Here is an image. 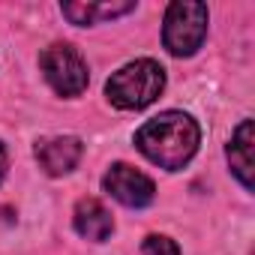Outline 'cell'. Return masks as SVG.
<instances>
[{
	"instance_id": "cell-1",
	"label": "cell",
	"mask_w": 255,
	"mask_h": 255,
	"mask_svg": "<svg viewBox=\"0 0 255 255\" xmlns=\"http://www.w3.org/2000/svg\"><path fill=\"white\" fill-rule=\"evenodd\" d=\"M198 141H201L198 123L183 111H165V114L147 120L135 132L138 150L165 171L183 168L195 156Z\"/></svg>"
},
{
	"instance_id": "cell-2",
	"label": "cell",
	"mask_w": 255,
	"mask_h": 255,
	"mask_svg": "<svg viewBox=\"0 0 255 255\" xmlns=\"http://www.w3.org/2000/svg\"><path fill=\"white\" fill-rule=\"evenodd\" d=\"M165 87V69L156 60H135V63H126L123 69H117L108 84L105 93L111 99V105L117 108H144L150 105Z\"/></svg>"
},
{
	"instance_id": "cell-3",
	"label": "cell",
	"mask_w": 255,
	"mask_h": 255,
	"mask_svg": "<svg viewBox=\"0 0 255 255\" xmlns=\"http://www.w3.org/2000/svg\"><path fill=\"white\" fill-rule=\"evenodd\" d=\"M207 36V6L195 0H177L165 12L162 42L174 57H189Z\"/></svg>"
},
{
	"instance_id": "cell-4",
	"label": "cell",
	"mask_w": 255,
	"mask_h": 255,
	"mask_svg": "<svg viewBox=\"0 0 255 255\" xmlns=\"http://www.w3.org/2000/svg\"><path fill=\"white\" fill-rule=\"evenodd\" d=\"M39 66L48 78V84L60 96H78L87 87V63L72 45H51L42 51Z\"/></svg>"
},
{
	"instance_id": "cell-5",
	"label": "cell",
	"mask_w": 255,
	"mask_h": 255,
	"mask_svg": "<svg viewBox=\"0 0 255 255\" xmlns=\"http://www.w3.org/2000/svg\"><path fill=\"white\" fill-rule=\"evenodd\" d=\"M102 183H105L108 195H114L126 207H147L153 201V192H156L153 189V180L147 174H141L132 165H123V162L111 165Z\"/></svg>"
},
{
	"instance_id": "cell-6",
	"label": "cell",
	"mask_w": 255,
	"mask_h": 255,
	"mask_svg": "<svg viewBox=\"0 0 255 255\" xmlns=\"http://www.w3.org/2000/svg\"><path fill=\"white\" fill-rule=\"evenodd\" d=\"M81 153H84V147H81V141L72 138V135L45 138V141L36 144V159H39V165H42L48 174H54V177H57V174H69V171L78 165Z\"/></svg>"
},
{
	"instance_id": "cell-7",
	"label": "cell",
	"mask_w": 255,
	"mask_h": 255,
	"mask_svg": "<svg viewBox=\"0 0 255 255\" xmlns=\"http://www.w3.org/2000/svg\"><path fill=\"white\" fill-rule=\"evenodd\" d=\"M75 231H78L81 237H87V240L102 243V240L111 237L114 219H111V213L105 210L102 201H96V198H81V201L75 204Z\"/></svg>"
},
{
	"instance_id": "cell-8",
	"label": "cell",
	"mask_w": 255,
	"mask_h": 255,
	"mask_svg": "<svg viewBox=\"0 0 255 255\" xmlns=\"http://www.w3.org/2000/svg\"><path fill=\"white\" fill-rule=\"evenodd\" d=\"M228 162L237 174V180L252 189V120H243L228 144Z\"/></svg>"
},
{
	"instance_id": "cell-9",
	"label": "cell",
	"mask_w": 255,
	"mask_h": 255,
	"mask_svg": "<svg viewBox=\"0 0 255 255\" xmlns=\"http://www.w3.org/2000/svg\"><path fill=\"white\" fill-rule=\"evenodd\" d=\"M135 3H63V15L72 24H93L102 18H114L123 12H132Z\"/></svg>"
},
{
	"instance_id": "cell-10",
	"label": "cell",
	"mask_w": 255,
	"mask_h": 255,
	"mask_svg": "<svg viewBox=\"0 0 255 255\" xmlns=\"http://www.w3.org/2000/svg\"><path fill=\"white\" fill-rule=\"evenodd\" d=\"M141 255H180V249H177V243H174L171 237H165V234H150V237L144 240V246H141Z\"/></svg>"
},
{
	"instance_id": "cell-11",
	"label": "cell",
	"mask_w": 255,
	"mask_h": 255,
	"mask_svg": "<svg viewBox=\"0 0 255 255\" xmlns=\"http://www.w3.org/2000/svg\"><path fill=\"white\" fill-rule=\"evenodd\" d=\"M3 174H6V150L0 144V180H3Z\"/></svg>"
}]
</instances>
